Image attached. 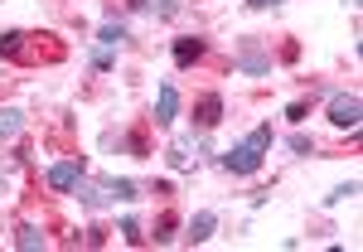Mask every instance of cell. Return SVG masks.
Masks as SVG:
<instances>
[{"instance_id":"6da1fadb","label":"cell","mask_w":363,"mask_h":252,"mask_svg":"<svg viewBox=\"0 0 363 252\" xmlns=\"http://www.w3.org/2000/svg\"><path fill=\"white\" fill-rule=\"evenodd\" d=\"M272 141H277V136H272V121H262L247 141H238L233 150H223V155H218V165H223L228 175H238V180H247V175H257V170L267 165Z\"/></svg>"},{"instance_id":"7a4b0ae2","label":"cell","mask_w":363,"mask_h":252,"mask_svg":"<svg viewBox=\"0 0 363 252\" xmlns=\"http://www.w3.org/2000/svg\"><path fill=\"white\" fill-rule=\"evenodd\" d=\"M39 39H44V34H29V29H0V58H10V63H34V58H39Z\"/></svg>"},{"instance_id":"3957f363","label":"cell","mask_w":363,"mask_h":252,"mask_svg":"<svg viewBox=\"0 0 363 252\" xmlns=\"http://www.w3.org/2000/svg\"><path fill=\"white\" fill-rule=\"evenodd\" d=\"M233 68H238L242 78H272V54H267L257 39H242L238 54H233Z\"/></svg>"},{"instance_id":"277c9868","label":"cell","mask_w":363,"mask_h":252,"mask_svg":"<svg viewBox=\"0 0 363 252\" xmlns=\"http://www.w3.org/2000/svg\"><path fill=\"white\" fill-rule=\"evenodd\" d=\"M44 180H49V190H54V195H73V190L87 180V160H83V155L58 160V165H49V175H44Z\"/></svg>"},{"instance_id":"5b68a950","label":"cell","mask_w":363,"mask_h":252,"mask_svg":"<svg viewBox=\"0 0 363 252\" xmlns=\"http://www.w3.org/2000/svg\"><path fill=\"white\" fill-rule=\"evenodd\" d=\"M330 121H335L339 131H359L363 97H359V92H330Z\"/></svg>"},{"instance_id":"8992f818","label":"cell","mask_w":363,"mask_h":252,"mask_svg":"<svg viewBox=\"0 0 363 252\" xmlns=\"http://www.w3.org/2000/svg\"><path fill=\"white\" fill-rule=\"evenodd\" d=\"M174 116H179V87H174V83H160L150 121H155V126H174Z\"/></svg>"},{"instance_id":"52a82bcc","label":"cell","mask_w":363,"mask_h":252,"mask_svg":"<svg viewBox=\"0 0 363 252\" xmlns=\"http://www.w3.org/2000/svg\"><path fill=\"white\" fill-rule=\"evenodd\" d=\"M218 121H223V92H203L194 102V126L199 131H213Z\"/></svg>"},{"instance_id":"ba28073f","label":"cell","mask_w":363,"mask_h":252,"mask_svg":"<svg viewBox=\"0 0 363 252\" xmlns=\"http://www.w3.org/2000/svg\"><path fill=\"white\" fill-rule=\"evenodd\" d=\"M169 54H174V68H194L199 58L208 54V39H199V34H184V39H174V44H169Z\"/></svg>"},{"instance_id":"9c48e42d","label":"cell","mask_w":363,"mask_h":252,"mask_svg":"<svg viewBox=\"0 0 363 252\" xmlns=\"http://www.w3.org/2000/svg\"><path fill=\"white\" fill-rule=\"evenodd\" d=\"M213 228H218V214H213V209H199L194 219H189V228H184V243H189V248L208 243V238H213Z\"/></svg>"},{"instance_id":"30bf717a","label":"cell","mask_w":363,"mask_h":252,"mask_svg":"<svg viewBox=\"0 0 363 252\" xmlns=\"http://www.w3.org/2000/svg\"><path fill=\"white\" fill-rule=\"evenodd\" d=\"M131 39V25L116 15V10H107V20H102V29H97V44H107V49H121Z\"/></svg>"},{"instance_id":"8fae6325","label":"cell","mask_w":363,"mask_h":252,"mask_svg":"<svg viewBox=\"0 0 363 252\" xmlns=\"http://www.w3.org/2000/svg\"><path fill=\"white\" fill-rule=\"evenodd\" d=\"M102 190H107V199H121V204H131V199H140V190L136 185H131V180H116V175H107V180H102Z\"/></svg>"},{"instance_id":"7c38bea8","label":"cell","mask_w":363,"mask_h":252,"mask_svg":"<svg viewBox=\"0 0 363 252\" xmlns=\"http://www.w3.org/2000/svg\"><path fill=\"white\" fill-rule=\"evenodd\" d=\"M20 131H25V112H20V107H5V112H0V141L20 136Z\"/></svg>"},{"instance_id":"4fadbf2b","label":"cell","mask_w":363,"mask_h":252,"mask_svg":"<svg viewBox=\"0 0 363 252\" xmlns=\"http://www.w3.org/2000/svg\"><path fill=\"white\" fill-rule=\"evenodd\" d=\"M87 68H92V73H112V68H116V49H107V44H97V49L87 54Z\"/></svg>"},{"instance_id":"5bb4252c","label":"cell","mask_w":363,"mask_h":252,"mask_svg":"<svg viewBox=\"0 0 363 252\" xmlns=\"http://www.w3.org/2000/svg\"><path fill=\"white\" fill-rule=\"evenodd\" d=\"M15 248H20V252H34V248H44V233H39L34 224H20V228H15Z\"/></svg>"},{"instance_id":"9a60e30c","label":"cell","mask_w":363,"mask_h":252,"mask_svg":"<svg viewBox=\"0 0 363 252\" xmlns=\"http://www.w3.org/2000/svg\"><path fill=\"white\" fill-rule=\"evenodd\" d=\"M174 228H179V214L165 209V214L155 219V233H150V238H155V243H169V238H174Z\"/></svg>"},{"instance_id":"2e32d148","label":"cell","mask_w":363,"mask_h":252,"mask_svg":"<svg viewBox=\"0 0 363 252\" xmlns=\"http://www.w3.org/2000/svg\"><path fill=\"white\" fill-rule=\"evenodd\" d=\"M121 238H126L131 248H140V243H145V233H140V224H136V219H121Z\"/></svg>"},{"instance_id":"e0dca14e","label":"cell","mask_w":363,"mask_h":252,"mask_svg":"<svg viewBox=\"0 0 363 252\" xmlns=\"http://www.w3.org/2000/svg\"><path fill=\"white\" fill-rule=\"evenodd\" d=\"M150 15H160V20H174V15H179V0H150Z\"/></svg>"},{"instance_id":"ac0fdd59","label":"cell","mask_w":363,"mask_h":252,"mask_svg":"<svg viewBox=\"0 0 363 252\" xmlns=\"http://www.w3.org/2000/svg\"><path fill=\"white\" fill-rule=\"evenodd\" d=\"M169 165H174V170L189 165V146H184V141H174V146H169Z\"/></svg>"},{"instance_id":"d6986e66","label":"cell","mask_w":363,"mask_h":252,"mask_svg":"<svg viewBox=\"0 0 363 252\" xmlns=\"http://www.w3.org/2000/svg\"><path fill=\"white\" fill-rule=\"evenodd\" d=\"M310 116V102L306 97H301V102H291V107H286V121H296V126H301V121H306Z\"/></svg>"},{"instance_id":"ffe728a7","label":"cell","mask_w":363,"mask_h":252,"mask_svg":"<svg viewBox=\"0 0 363 252\" xmlns=\"http://www.w3.org/2000/svg\"><path fill=\"white\" fill-rule=\"evenodd\" d=\"M291 150H296V155H310V150H315V141H310L306 131H296V136H291Z\"/></svg>"},{"instance_id":"44dd1931","label":"cell","mask_w":363,"mask_h":252,"mask_svg":"<svg viewBox=\"0 0 363 252\" xmlns=\"http://www.w3.org/2000/svg\"><path fill=\"white\" fill-rule=\"evenodd\" d=\"M354 195H359V185L349 180V185H339V190H335V195H330V199H325V204H344V199H354Z\"/></svg>"},{"instance_id":"7402d4cb","label":"cell","mask_w":363,"mask_h":252,"mask_svg":"<svg viewBox=\"0 0 363 252\" xmlns=\"http://www.w3.org/2000/svg\"><path fill=\"white\" fill-rule=\"evenodd\" d=\"M296 58H301V44H296V39H286V44H281V63H296Z\"/></svg>"},{"instance_id":"603a6c76","label":"cell","mask_w":363,"mask_h":252,"mask_svg":"<svg viewBox=\"0 0 363 252\" xmlns=\"http://www.w3.org/2000/svg\"><path fill=\"white\" fill-rule=\"evenodd\" d=\"M126 10L131 15H150V0H126Z\"/></svg>"},{"instance_id":"cb8c5ba5","label":"cell","mask_w":363,"mask_h":252,"mask_svg":"<svg viewBox=\"0 0 363 252\" xmlns=\"http://www.w3.org/2000/svg\"><path fill=\"white\" fill-rule=\"evenodd\" d=\"M277 5H286V0H247V10H277Z\"/></svg>"}]
</instances>
